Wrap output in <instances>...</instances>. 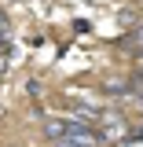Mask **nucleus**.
Returning a JSON list of instances; mask_svg holds the SVG:
<instances>
[{
  "label": "nucleus",
  "instance_id": "nucleus-1",
  "mask_svg": "<svg viewBox=\"0 0 143 147\" xmlns=\"http://www.w3.org/2000/svg\"><path fill=\"white\" fill-rule=\"evenodd\" d=\"M117 52H128V55H136V59L143 55V22H140V26H132V30L117 40Z\"/></svg>",
  "mask_w": 143,
  "mask_h": 147
},
{
  "label": "nucleus",
  "instance_id": "nucleus-2",
  "mask_svg": "<svg viewBox=\"0 0 143 147\" xmlns=\"http://www.w3.org/2000/svg\"><path fill=\"white\" fill-rule=\"evenodd\" d=\"M121 22H125V26H140V11H136V7H125V11H121Z\"/></svg>",
  "mask_w": 143,
  "mask_h": 147
},
{
  "label": "nucleus",
  "instance_id": "nucleus-3",
  "mask_svg": "<svg viewBox=\"0 0 143 147\" xmlns=\"http://www.w3.org/2000/svg\"><path fill=\"white\" fill-rule=\"evenodd\" d=\"M52 147H92V144H85V140H70V136H66V140H55Z\"/></svg>",
  "mask_w": 143,
  "mask_h": 147
},
{
  "label": "nucleus",
  "instance_id": "nucleus-4",
  "mask_svg": "<svg viewBox=\"0 0 143 147\" xmlns=\"http://www.w3.org/2000/svg\"><path fill=\"white\" fill-rule=\"evenodd\" d=\"M136 63H140V70H143V55H140V59H136Z\"/></svg>",
  "mask_w": 143,
  "mask_h": 147
}]
</instances>
